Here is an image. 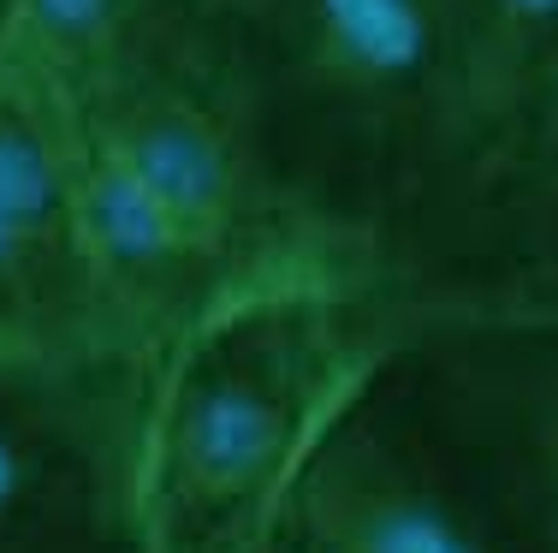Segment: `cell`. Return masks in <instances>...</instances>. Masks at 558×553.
<instances>
[{
	"mask_svg": "<svg viewBox=\"0 0 558 553\" xmlns=\"http://www.w3.org/2000/svg\"><path fill=\"white\" fill-rule=\"evenodd\" d=\"M404 375L523 553H558V315L440 322Z\"/></svg>",
	"mask_w": 558,
	"mask_h": 553,
	"instance_id": "cell-6",
	"label": "cell"
},
{
	"mask_svg": "<svg viewBox=\"0 0 558 553\" xmlns=\"http://www.w3.org/2000/svg\"><path fill=\"white\" fill-rule=\"evenodd\" d=\"M499 120L558 77V0H463Z\"/></svg>",
	"mask_w": 558,
	"mask_h": 553,
	"instance_id": "cell-10",
	"label": "cell"
},
{
	"mask_svg": "<svg viewBox=\"0 0 558 553\" xmlns=\"http://www.w3.org/2000/svg\"><path fill=\"white\" fill-rule=\"evenodd\" d=\"M220 48L286 215L451 304L505 131L463 0H232Z\"/></svg>",
	"mask_w": 558,
	"mask_h": 553,
	"instance_id": "cell-2",
	"label": "cell"
},
{
	"mask_svg": "<svg viewBox=\"0 0 558 553\" xmlns=\"http://www.w3.org/2000/svg\"><path fill=\"white\" fill-rule=\"evenodd\" d=\"M463 315H558V77L505 120L451 268Z\"/></svg>",
	"mask_w": 558,
	"mask_h": 553,
	"instance_id": "cell-8",
	"label": "cell"
},
{
	"mask_svg": "<svg viewBox=\"0 0 558 553\" xmlns=\"http://www.w3.org/2000/svg\"><path fill=\"white\" fill-rule=\"evenodd\" d=\"M0 553H131L119 375L0 363Z\"/></svg>",
	"mask_w": 558,
	"mask_h": 553,
	"instance_id": "cell-7",
	"label": "cell"
},
{
	"mask_svg": "<svg viewBox=\"0 0 558 553\" xmlns=\"http://www.w3.org/2000/svg\"><path fill=\"white\" fill-rule=\"evenodd\" d=\"M149 12H179V19H226L232 0H143Z\"/></svg>",
	"mask_w": 558,
	"mask_h": 553,
	"instance_id": "cell-11",
	"label": "cell"
},
{
	"mask_svg": "<svg viewBox=\"0 0 558 553\" xmlns=\"http://www.w3.org/2000/svg\"><path fill=\"white\" fill-rule=\"evenodd\" d=\"M279 553H298V548H291V542H286V548H279Z\"/></svg>",
	"mask_w": 558,
	"mask_h": 553,
	"instance_id": "cell-12",
	"label": "cell"
},
{
	"mask_svg": "<svg viewBox=\"0 0 558 553\" xmlns=\"http://www.w3.org/2000/svg\"><path fill=\"white\" fill-rule=\"evenodd\" d=\"M0 363L119 375L77 108L0 43Z\"/></svg>",
	"mask_w": 558,
	"mask_h": 553,
	"instance_id": "cell-4",
	"label": "cell"
},
{
	"mask_svg": "<svg viewBox=\"0 0 558 553\" xmlns=\"http://www.w3.org/2000/svg\"><path fill=\"white\" fill-rule=\"evenodd\" d=\"M458 310L298 227L119 369L131 553H279L327 441Z\"/></svg>",
	"mask_w": 558,
	"mask_h": 553,
	"instance_id": "cell-1",
	"label": "cell"
},
{
	"mask_svg": "<svg viewBox=\"0 0 558 553\" xmlns=\"http://www.w3.org/2000/svg\"><path fill=\"white\" fill-rule=\"evenodd\" d=\"M143 12V0H0V43L77 108Z\"/></svg>",
	"mask_w": 558,
	"mask_h": 553,
	"instance_id": "cell-9",
	"label": "cell"
},
{
	"mask_svg": "<svg viewBox=\"0 0 558 553\" xmlns=\"http://www.w3.org/2000/svg\"><path fill=\"white\" fill-rule=\"evenodd\" d=\"M89 244L119 369L303 220L274 196L220 19L143 12L77 101Z\"/></svg>",
	"mask_w": 558,
	"mask_h": 553,
	"instance_id": "cell-3",
	"label": "cell"
},
{
	"mask_svg": "<svg viewBox=\"0 0 558 553\" xmlns=\"http://www.w3.org/2000/svg\"><path fill=\"white\" fill-rule=\"evenodd\" d=\"M286 542L298 553H523L422 411L404 363L315 458Z\"/></svg>",
	"mask_w": 558,
	"mask_h": 553,
	"instance_id": "cell-5",
	"label": "cell"
}]
</instances>
